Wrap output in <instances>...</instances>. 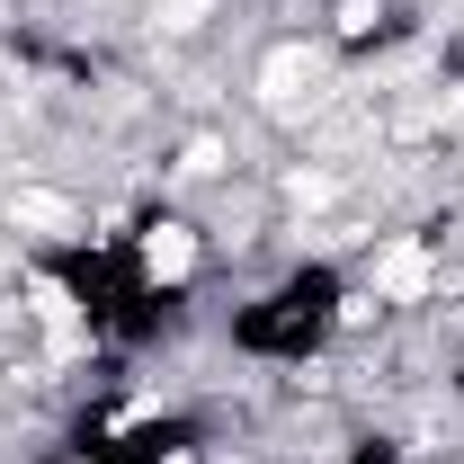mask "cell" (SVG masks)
<instances>
[{
    "instance_id": "cell-2",
    "label": "cell",
    "mask_w": 464,
    "mask_h": 464,
    "mask_svg": "<svg viewBox=\"0 0 464 464\" xmlns=\"http://www.w3.org/2000/svg\"><path fill=\"white\" fill-rule=\"evenodd\" d=\"M143 268L161 277V286H179L188 268H197V241H188V224H161L152 241H143Z\"/></svg>"
},
{
    "instance_id": "cell-5",
    "label": "cell",
    "mask_w": 464,
    "mask_h": 464,
    "mask_svg": "<svg viewBox=\"0 0 464 464\" xmlns=\"http://www.w3.org/2000/svg\"><path fill=\"white\" fill-rule=\"evenodd\" d=\"M188 179H206V170H224V143H188V161H179Z\"/></svg>"
},
{
    "instance_id": "cell-1",
    "label": "cell",
    "mask_w": 464,
    "mask_h": 464,
    "mask_svg": "<svg viewBox=\"0 0 464 464\" xmlns=\"http://www.w3.org/2000/svg\"><path fill=\"white\" fill-rule=\"evenodd\" d=\"M259 99H268V116H295L322 99V54H304V45H277V54L259 63Z\"/></svg>"
},
{
    "instance_id": "cell-3",
    "label": "cell",
    "mask_w": 464,
    "mask_h": 464,
    "mask_svg": "<svg viewBox=\"0 0 464 464\" xmlns=\"http://www.w3.org/2000/svg\"><path fill=\"white\" fill-rule=\"evenodd\" d=\"M429 286V250H384V259H375V295H420Z\"/></svg>"
},
{
    "instance_id": "cell-4",
    "label": "cell",
    "mask_w": 464,
    "mask_h": 464,
    "mask_svg": "<svg viewBox=\"0 0 464 464\" xmlns=\"http://www.w3.org/2000/svg\"><path fill=\"white\" fill-rule=\"evenodd\" d=\"M9 215H18V224H72V206H63V197H36V188H18Z\"/></svg>"
}]
</instances>
